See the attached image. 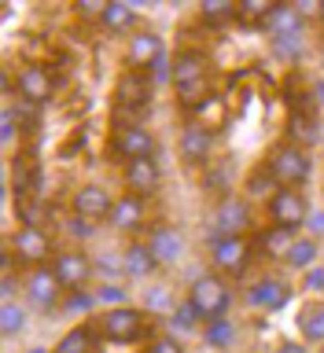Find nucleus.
<instances>
[{"label":"nucleus","instance_id":"nucleus-11","mask_svg":"<svg viewBox=\"0 0 324 353\" xmlns=\"http://www.w3.org/2000/svg\"><path fill=\"white\" fill-rule=\"evenodd\" d=\"M126 59L129 70H151L159 59H166V44L155 30H133L126 44Z\"/></svg>","mask_w":324,"mask_h":353},{"label":"nucleus","instance_id":"nucleus-36","mask_svg":"<svg viewBox=\"0 0 324 353\" xmlns=\"http://www.w3.org/2000/svg\"><path fill=\"white\" fill-rule=\"evenodd\" d=\"M210 96H214V88H210V81H196V85L177 88V103H181L184 110H199V107H203Z\"/></svg>","mask_w":324,"mask_h":353},{"label":"nucleus","instance_id":"nucleus-44","mask_svg":"<svg viewBox=\"0 0 324 353\" xmlns=\"http://www.w3.org/2000/svg\"><path fill=\"white\" fill-rule=\"evenodd\" d=\"M144 353H184V346H181V342H177L173 335H159Z\"/></svg>","mask_w":324,"mask_h":353},{"label":"nucleus","instance_id":"nucleus-49","mask_svg":"<svg viewBox=\"0 0 324 353\" xmlns=\"http://www.w3.org/2000/svg\"><path fill=\"white\" fill-rule=\"evenodd\" d=\"M276 353H306V346H303V342H284Z\"/></svg>","mask_w":324,"mask_h":353},{"label":"nucleus","instance_id":"nucleus-14","mask_svg":"<svg viewBox=\"0 0 324 353\" xmlns=\"http://www.w3.org/2000/svg\"><path fill=\"white\" fill-rule=\"evenodd\" d=\"M122 181H126V188L133 195L148 199V195L159 192L162 170H159V162H155V159H133V162L122 165Z\"/></svg>","mask_w":324,"mask_h":353},{"label":"nucleus","instance_id":"nucleus-16","mask_svg":"<svg viewBox=\"0 0 324 353\" xmlns=\"http://www.w3.org/2000/svg\"><path fill=\"white\" fill-rule=\"evenodd\" d=\"M287 298H292V287H287L284 280H276V276H262V280H254L251 291H247V302L254 309H262V313H276V309H284Z\"/></svg>","mask_w":324,"mask_h":353},{"label":"nucleus","instance_id":"nucleus-28","mask_svg":"<svg viewBox=\"0 0 324 353\" xmlns=\"http://www.w3.org/2000/svg\"><path fill=\"white\" fill-rule=\"evenodd\" d=\"M284 265H287V269H295V272H309L317 265V239L314 236H298L295 247L287 250Z\"/></svg>","mask_w":324,"mask_h":353},{"label":"nucleus","instance_id":"nucleus-40","mask_svg":"<svg viewBox=\"0 0 324 353\" xmlns=\"http://www.w3.org/2000/svg\"><path fill=\"white\" fill-rule=\"evenodd\" d=\"M126 298H129V291L122 283H104L96 291V302H104V305H111V309H118V305H126Z\"/></svg>","mask_w":324,"mask_h":353},{"label":"nucleus","instance_id":"nucleus-13","mask_svg":"<svg viewBox=\"0 0 324 353\" xmlns=\"http://www.w3.org/2000/svg\"><path fill=\"white\" fill-rule=\"evenodd\" d=\"M254 225V214H251V203L247 199H225V203L218 206V217H214V236H243Z\"/></svg>","mask_w":324,"mask_h":353},{"label":"nucleus","instance_id":"nucleus-42","mask_svg":"<svg viewBox=\"0 0 324 353\" xmlns=\"http://www.w3.org/2000/svg\"><path fill=\"white\" fill-rule=\"evenodd\" d=\"M66 232H70V239H93V236H96V225L74 214L70 221H66Z\"/></svg>","mask_w":324,"mask_h":353},{"label":"nucleus","instance_id":"nucleus-50","mask_svg":"<svg viewBox=\"0 0 324 353\" xmlns=\"http://www.w3.org/2000/svg\"><path fill=\"white\" fill-rule=\"evenodd\" d=\"M309 96H314V103H317V107H324V81H317V85H314V92H309Z\"/></svg>","mask_w":324,"mask_h":353},{"label":"nucleus","instance_id":"nucleus-15","mask_svg":"<svg viewBox=\"0 0 324 353\" xmlns=\"http://www.w3.org/2000/svg\"><path fill=\"white\" fill-rule=\"evenodd\" d=\"M111 206H115V199H111V192L99 184H85V188H77V195H74V214L93 221V225L111 217Z\"/></svg>","mask_w":324,"mask_h":353},{"label":"nucleus","instance_id":"nucleus-30","mask_svg":"<svg viewBox=\"0 0 324 353\" xmlns=\"http://www.w3.org/2000/svg\"><path fill=\"white\" fill-rule=\"evenodd\" d=\"M99 26L111 30V33L133 30L137 26V11H133L129 4H122V0H107V11H104V19H99Z\"/></svg>","mask_w":324,"mask_h":353},{"label":"nucleus","instance_id":"nucleus-43","mask_svg":"<svg viewBox=\"0 0 324 353\" xmlns=\"http://www.w3.org/2000/svg\"><path fill=\"white\" fill-rule=\"evenodd\" d=\"M303 287L309 294H324V265H314L309 272H303Z\"/></svg>","mask_w":324,"mask_h":353},{"label":"nucleus","instance_id":"nucleus-51","mask_svg":"<svg viewBox=\"0 0 324 353\" xmlns=\"http://www.w3.org/2000/svg\"><path fill=\"white\" fill-rule=\"evenodd\" d=\"M30 353H48V350H41V346H37V350H30Z\"/></svg>","mask_w":324,"mask_h":353},{"label":"nucleus","instance_id":"nucleus-5","mask_svg":"<svg viewBox=\"0 0 324 353\" xmlns=\"http://www.w3.org/2000/svg\"><path fill=\"white\" fill-rule=\"evenodd\" d=\"M59 88V77H55L44 63H22L15 70V92L30 103H48Z\"/></svg>","mask_w":324,"mask_h":353},{"label":"nucleus","instance_id":"nucleus-10","mask_svg":"<svg viewBox=\"0 0 324 353\" xmlns=\"http://www.w3.org/2000/svg\"><path fill=\"white\" fill-rule=\"evenodd\" d=\"M210 261L218 272H243L251 261V239L247 236H218L210 239Z\"/></svg>","mask_w":324,"mask_h":353},{"label":"nucleus","instance_id":"nucleus-20","mask_svg":"<svg viewBox=\"0 0 324 353\" xmlns=\"http://www.w3.org/2000/svg\"><path fill=\"white\" fill-rule=\"evenodd\" d=\"M196 81H207V55L196 52V48H184L173 55V85L184 88V85H196Z\"/></svg>","mask_w":324,"mask_h":353},{"label":"nucleus","instance_id":"nucleus-23","mask_svg":"<svg viewBox=\"0 0 324 353\" xmlns=\"http://www.w3.org/2000/svg\"><path fill=\"white\" fill-rule=\"evenodd\" d=\"M295 239H298V232L295 228H280V225H269L258 236V250L265 254V258H276V261H284L287 258V250L295 247Z\"/></svg>","mask_w":324,"mask_h":353},{"label":"nucleus","instance_id":"nucleus-17","mask_svg":"<svg viewBox=\"0 0 324 353\" xmlns=\"http://www.w3.org/2000/svg\"><path fill=\"white\" fill-rule=\"evenodd\" d=\"M37 188H41L37 162L26 159V154H19V159H15V173H11V195H15V206L37 203Z\"/></svg>","mask_w":324,"mask_h":353},{"label":"nucleus","instance_id":"nucleus-32","mask_svg":"<svg viewBox=\"0 0 324 353\" xmlns=\"http://www.w3.org/2000/svg\"><path fill=\"white\" fill-rule=\"evenodd\" d=\"M203 339H207V346H214V350H225L232 346V339H236V324L225 316H218V320H207V327H203Z\"/></svg>","mask_w":324,"mask_h":353},{"label":"nucleus","instance_id":"nucleus-8","mask_svg":"<svg viewBox=\"0 0 324 353\" xmlns=\"http://www.w3.org/2000/svg\"><path fill=\"white\" fill-rule=\"evenodd\" d=\"M144 327H148V316H144V309H133V305L107 309V313L99 316V331H104V339H111V342H133V339L144 335Z\"/></svg>","mask_w":324,"mask_h":353},{"label":"nucleus","instance_id":"nucleus-6","mask_svg":"<svg viewBox=\"0 0 324 353\" xmlns=\"http://www.w3.org/2000/svg\"><path fill=\"white\" fill-rule=\"evenodd\" d=\"M151 92H155V81L148 70H126L115 85V103L126 114H140V110H148Z\"/></svg>","mask_w":324,"mask_h":353},{"label":"nucleus","instance_id":"nucleus-3","mask_svg":"<svg viewBox=\"0 0 324 353\" xmlns=\"http://www.w3.org/2000/svg\"><path fill=\"white\" fill-rule=\"evenodd\" d=\"M111 154L122 162H133V159H155V137L137 121H118L111 129Z\"/></svg>","mask_w":324,"mask_h":353},{"label":"nucleus","instance_id":"nucleus-45","mask_svg":"<svg viewBox=\"0 0 324 353\" xmlns=\"http://www.w3.org/2000/svg\"><path fill=\"white\" fill-rule=\"evenodd\" d=\"M295 15L298 19H321V4H317V0H295Z\"/></svg>","mask_w":324,"mask_h":353},{"label":"nucleus","instance_id":"nucleus-39","mask_svg":"<svg viewBox=\"0 0 324 353\" xmlns=\"http://www.w3.org/2000/svg\"><path fill=\"white\" fill-rule=\"evenodd\" d=\"M170 324H173L177 331H192V327L199 324V313L192 309V302H181V305H177L173 313H170Z\"/></svg>","mask_w":324,"mask_h":353},{"label":"nucleus","instance_id":"nucleus-4","mask_svg":"<svg viewBox=\"0 0 324 353\" xmlns=\"http://www.w3.org/2000/svg\"><path fill=\"white\" fill-rule=\"evenodd\" d=\"M265 170L276 176L280 188H298V184H306V176H309V154L303 148H295V143H280V148L269 154V165H265Z\"/></svg>","mask_w":324,"mask_h":353},{"label":"nucleus","instance_id":"nucleus-48","mask_svg":"<svg viewBox=\"0 0 324 353\" xmlns=\"http://www.w3.org/2000/svg\"><path fill=\"white\" fill-rule=\"evenodd\" d=\"M306 225H309V232H317V236H324V210H321V214H309Z\"/></svg>","mask_w":324,"mask_h":353},{"label":"nucleus","instance_id":"nucleus-9","mask_svg":"<svg viewBox=\"0 0 324 353\" xmlns=\"http://www.w3.org/2000/svg\"><path fill=\"white\" fill-rule=\"evenodd\" d=\"M265 210H269V221L280 225V228H295L298 232L309 221V203H306L303 188H280Z\"/></svg>","mask_w":324,"mask_h":353},{"label":"nucleus","instance_id":"nucleus-37","mask_svg":"<svg viewBox=\"0 0 324 353\" xmlns=\"http://www.w3.org/2000/svg\"><path fill=\"white\" fill-rule=\"evenodd\" d=\"M173 309H177V302L166 287H148L144 291V313H173Z\"/></svg>","mask_w":324,"mask_h":353},{"label":"nucleus","instance_id":"nucleus-41","mask_svg":"<svg viewBox=\"0 0 324 353\" xmlns=\"http://www.w3.org/2000/svg\"><path fill=\"white\" fill-rule=\"evenodd\" d=\"M93 302H96V294H88V291H70V298L63 302V309H66V313H88V309H93Z\"/></svg>","mask_w":324,"mask_h":353},{"label":"nucleus","instance_id":"nucleus-7","mask_svg":"<svg viewBox=\"0 0 324 353\" xmlns=\"http://www.w3.org/2000/svg\"><path fill=\"white\" fill-rule=\"evenodd\" d=\"M8 250L15 254L19 265H30V269L52 261V239H48V232H44V228H26V225H22L15 236L8 239Z\"/></svg>","mask_w":324,"mask_h":353},{"label":"nucleus","instance_id":"nucleus-2","mask_svg":"<svg viewBox=\"0 0 324 353\" xmlns=\"http://www.w3.org/2000/svg\"><path fill=\"white\" fill-rule=\"evenodd\" d=\"M66 287L59 283V276H55L52 265H37V269L22 272V294H26V302L33 309H41V313H52L55 305H59Z\"/></svg>","mask_w":324,"mask_h":353},{"label":"nucleus","instance_id":"nucleus-18","mask_svg":"<svg viewBox=\"0 0 324 353\" xmlns=\"http://www.w3.org/2000/svg\"><path fill=\"white\" fill-rule=\"evenodd\" d=\"M144 214H148V206H144V199L140 195H133V192H126V195H118L115 199V206H111V228L115 232H137L140 225H144Z\"/></svg>","mask_w":324,"mask_h":353},{"label":"nucleus","instance_id":"nucleus-25","mask_svg":"<svg viewBox=\"0 0 324 353\" xmlns=\"http://www.w3.org/2000/svg\"><path fill=\"white\" fill-rule=\"evenodd\" d=\"M317 140V118L309 114V110H292L287 114V143H295V148H314Z\"/></svg>","mask_w":324,"mask_h":353},{"label":"nucleus","instance_id":"nucleus-35","mask_svg":"<svg viewBox=\"0 0 324 353\" xmlns=\"http://www.w3.org/2000/svg\"><path fill=\"white\" fill-rule=\"evenodd\" d=\"M22 327H26V305L4 302V309H0V331H4V339H15Z\"/></svg>","mask_w":324,"mask_h":353},{"label":"nucleus","instance_id":"nucleus-52","mask_svg":"<svg viewBox=\"0 0 324 353\" xmlns=\"http://www.w3.org/2000/svg\"><path fill=\"white\" fill-rule=\"evenodd\" d=\"M321 22H324V0H321Z\"/></svg>","mask_w":324,"mask_h":353},{"label":"nucleus","instance_id":"nucleus-12","mask_svg":"<svg viewBox=\"0 0 324 353\" xmlns=\"http://www.w3.org/2000/svg\"><path fill=\"white\" fill-rule=\"evenodd\" d=\"M52 269H55V276H59V283L66 287V291H82V287L93 280L96 265L88 261L82 250H63V254L52 258Z\"/></svg>","mask_w":324,"mask_h":353},{"label":"nucleus","instance_id":"nucleus-21","mask_svg":"<svg viewBox=\"0 0 324 353\" xmlns=\"http://www.w3.org/2000/svg\"><path fill=\"white\" fill-rule=\"evenodd\" d=\"M96 335H104V331H99V316L82 324V327H70L59 342H55L52 353H96Z\"/></svg>","mask_w":324,"mask_h":353},{"label":"nucleus","instance_id":"nucleus-24","mask_svg":"<svg viewBox=\"0 0 324 353\" xmlns=\"http://www.w3.org/2000/svg\"><path fill=\"white\" fill-rule=\"evenodd\" d=\"M298 331H303V342H309V346H324V302L321 298L298 309Z\"/></svg>","mask_w":324,"mask_h":353},{"label":"nucleus","instance_id":"nucleus-33","mask_svg":"<svg viewBox=\"0 0 324 353\" xmlns=\"http://www.w3.org/2000/svg\"><path fill=\"white\" fill-rule=\"evenodd\" d=\"M199 19L210 22V26L232 22L236 19V4H232V0H203V4H199Z\"/></svg>","mask_w":324,"mask_h":353},{"label":"nucleus","instance_id":"nucleus-22","mask_svg":"<svg viewBox=\"0 0 324 353\" xmlns=\"http://www.w3.org/2000/svg\"><path fill=\"white\" fill-rule=\"evenodd\" d=\"M148 247H151L155 258H159V265H173L184 250V239H181L177 228H155L148 236Z\"/></svg>","mask_w":324,"mask_h":353},{"label":"nucleus","instance_id":"nucleus-29","mask_svg":"<svg viewBox=\"0 0 324 353\" xmlns=\"http://www.w3.org/2000/svg\"><path fill=\"white\" fill-rule=\"evenodd\" d=\"M192 118H196V125H203L207 132H218L221 125H225V118H229V107H225V99L214 92L199 110H192Z\"/></svg>","mask_w":324,"mask_h":353},{"label":"nucleus","instance_id":"nucleus-46","mask_svg":"<svg viewBox=\"0 0 324 353\" xmlns=\"http://www.w3.org/2000/svg\"><path fill=\"white\" fill-rule=\"evenodd\" d=\"M148 74H151V81H173V66H170V59H159Z\"/></svg>","mask_w":324,"mask_h":353},{"label":"nucleus","instance_id":"nucleus-1","mask_svg":"<svg viewBox=\"0 0 324 353\" xmlns=\"http://www.w3.org/2000/svg\"><path fill=\"white\" fill-rule=\"evenodd\" d=\"M229 283L221 280V276L214 272H203V276H196L192 287H188V302H192V309L199 313V320H218V316H225V309H229Z\"/></svg>","mask_w":324,"mask_h":353},{"label":"nucleus","instance_id":"nucleus-34","mask_svg":"<svg viewBox=\"0 0 324 353\" xmlns=\"http://www.w3.org/2000/svg\"><path fill=\"white\" fill-rule=\"evenodd\" d=\"M269 44H273V55L276 59H298L303 55V30H292V33H280V37H269Z\"/></svg>","mask_w":324,"mask_h":353},{"label":"nucleus","instance_id":"nucleus-26","mask_svg":"<svg viewBox=\"0 0 324 353\" xmlns=\"http://www.w3.org/2000/svg\"><path fill=\"white\" fill-rule=\"evenodd\" d=\"M122 265H126V276H137V280H144V276H151L155 269H159V258L151 254L148 243H129L126 258H122Z\"/></svg>","mask_w":324,"mask_h":353},{"label":"nucleus","instance_id":"nucleus-27","mask_svg":"<svg viewBox=\"0 0 324 353\" xmlns=\"http://www.w3.org/2000/svg\"><path fill=\"white\" fill-rule=\"evenodd\" d=\"M276 192H280V184H276V176L269 170H254L247 176V184H243V199H247V203H265L269 206Z\"/></svg>","mask_w":324,"mask_h":353},{"label":"nucleus","instance_id":"nucleus-31","mask_svg":"<svg viewBox=\"0 0 324 353\" xmlns=\"http://www.w3.org/2000/svg\"><path fill=\"white\" fill-rule=\"evenodd\" d=\"M273 11H276V0H240L236 4V22H247V26L262 30Z\"/></svg>","mask_w":324,"mask_h":353},{"label":"nucleus","instance_id":"nucleus-38","mask_svg":"<svg viewBox=\"0 0 324 353\" xmlns=\"http://www.w3.org/2000/svg\"><path fill=\"white\" fill-rule=\"evenodd\" d=\"M107 11V0H74V19L77 22H99Z\"/></svg>","mask_w":324,"mask_h":353},{"label":"nucleus","instance_id":"nucleus-19","mask_svg":"<svg viewBox=\"0 0 324 353\" xmlns=\"http://www.w3.org/2000/svg\"><path fill=\"white\" fill-rule=\"evenodd\" d=\"M210 148H214V132H207L203 125H196V121H188L181 129V159L188 165H203L210 159Z\"/></svg>","mask_w":324,"mask_h":353},{"label":"nucleus","instance_id":"nucleus-47","mask_svg":"<svg viewBox=\"0 0 324 353\" xmlns=\"http://www.w3.org/2000/svg\"><path fill=\"white\" fill-rule=\"evenodd\" d=\"M99 272H104L107 280H111V276L118 280V276H126V265H122V261H115V258H104V261H99Z\"/></svg>","mask_w":324,"mask_h":353}]
</instances>
